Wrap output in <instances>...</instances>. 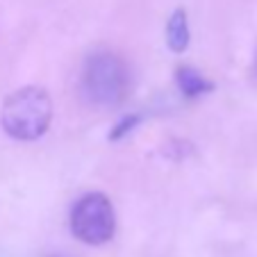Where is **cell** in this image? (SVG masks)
I'll list each match as a JSON object with an SVG mask.
<instances>
[{
  "instance_id": "cell-1",
  "label": "cell",
  "mask_w": 257,
  "mask_h": 257,
  "mask_svg": "<svg viewBox=\"0 0 257 257\" xmlns=\"http://www.w3.org/2000/svg\"><path fill=\"white\" fill-rule=\"evenodd\" d=\"M53 121V100L41 87H23L5 98L0 107V125L10 137L34 141L46 135Z\"/></svg>"
},
{
  "instance_id": "cell-2",
  "label": "cell",
  "mask_w": 257,
  "mask_h": 257,
  "mask_svg": "<svg viewBox=\"0 0 257 257\" xmlns=\"http://www.w3.org/2000/svg\"><path fill=\"white\" fill-rule=\"evenodd\" d=\"M130 73L118 55L93 53L82 68V93L91 105L100 109H114L127 98Z\"/></svg>"
},
{
  "instance_id": "cell-3",
  "label": "cell",
  "mask_w": 257,
  "mask_h": 257,
  "mask_svg": "<svg viewBox=\"0 0 257 257\" xmlns=\"http://www.w3.org/2000/svg\"><path fill=\"white\" fill-rule=\"evenodd\" d=\"M116 214L112 200L100 191L87 194L75 203L71 212V232L89 246H102L114 237Z\"/></svg>"
},
{
  "instance_id": "cell-4",
  "label": "cell",
  "mask_w": 257,
  "mask_h": 257,
  "mask_svg": "<svg viewBox=\"0 0 257 257\" xmlns=\"http://www.w3.org/2000/svg\"><path fill=\"white\" fill-rule=\"evenodd\" d=\"M166 44L173 53H185L189 46V23H187V12L175 10L166 23Z\"/></svg>"
},
{
  "instance_id": "cell-5",
  "label": "cell",
  "mask_w": 257,
  "mask_h": 257,
  "mask_svg": "<svg viewBox=\"0 0 257 257\" xmlns=\"http://www.w3.org/2000/svg\"><path fill=\"white\" fill-rule=\"evenodd\" d=\"M175 80H178V87L180 91L185 93L187 98H196V96H203V93L212 91L214 84L205 78L203 73H198L196 68L191 66H180L175 71Z\"/></svg>"
},
{
  "instance_id": "cell-6",
  "label": "cell",
  "mask_w": 257,
  "mask_h": 257,
  "mask_svg": "<svg viewBox=\"0 0 257 257\" xmlns=\"http://www.w3.org/2000/svg\"><path fill=\"white\" fill-rule=\"evenodd\" d=\"M137 121H139V118H137V116H132V118H125V121H123L121 125L116 127V132H114V135H112V139H118V137H121V135H125L127 130H132V125H135Z\"/></svg>"
},
{
  "instance_id": "cell-7",
  "label": "cell",
  "mask_w": 257,
  "mask_h": 257,
  "mask_svg": "<svg viewBox=\"0 0 257 257\" xmlns=\"http://www.w3.org/2000/svg\"><path fill=\"white\" fill-rule=\"evenodd\" d=\"M57 257H66V255H57Z\"/></svg>"
}]
</instances>
